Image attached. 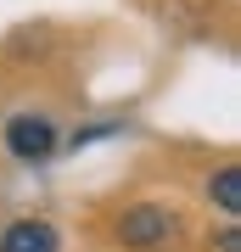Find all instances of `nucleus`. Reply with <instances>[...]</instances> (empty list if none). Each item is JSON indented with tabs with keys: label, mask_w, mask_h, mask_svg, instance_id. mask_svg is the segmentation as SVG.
<instances>
[{
	"label": "nucleus",
	"mask_w": 241,
	"mask_h": 252,
	"mask_svg": "<svg viewBox=\"0 0 241 252\" xmlns=\"http://www.w3.org/2000/svg\"><path fill=\"white\" fill-rule=\"evenodd\" d=\"M0 252H62V235L45 219H17L0 230Z\"/></svg>",
	"instance_id": "nucleus-3"
},
{
	"label": "nucleus",
	"mask_w": 241,
	"mask_h": 252,
	"mask_svg": "<svg viewBox=\"0 0 241 252\" xmlns=\"http://www.w3.org/2000/svg\"><path fill=\"white\" fill-rule=\"evenodd\" d=\"M6 152L17 162H45L56 152V124L45 112H11L6 118Z\"/></svg>",
	"instance_id": "nucleus-1"
},
{
	"label": "nucleus",
	"mask_w": 241,
	"mask_h": 252,
	"mask_svg": "<svg viewBox=\"0 0 241 252\" xmlns=\"http://www.w3.org/2000/svg\"><path fill=\"white\" fill-rule=\"evenodd\" d=\"M236 247H241V235H236V230H224V235H219V252H236Z\"/></svg>",
	"instance_id": "nucleus-5"
},
{
	"label": "nucleus",
	"mask_w": 241,
	"mask_h": 252,
	"mask_svg": "<svg viewBox=\"0 0 241 252\" xmlns=\"http://www.w3.org/2000/svg\"><path fill=\"white\" fill-rule=\"evenodd\" d=\"M118 235H124V247L152 252V247H163V241L174 235V213L157 207V202H140V207H129V213L118 219Z\"/></svg>",
	"instance_id": "nucleus-2"
},
{
	"label": "nucleus",
	"mask_w": 241,
	"mask_h": 252,
	"mask_svg": "<svg viewBox=\"0 0 241 252\" xmlns=\"http://www.w3.org/2000/svg\"><path fill=\"white\" fill-rule=\"evenodd\" d=\"M207 196H213L219 213H230V219L241 213V168H236V162H224L213 180H207Z\"/></svg>",
	"instance_id": "nucleus-4"
}]
</instances>
